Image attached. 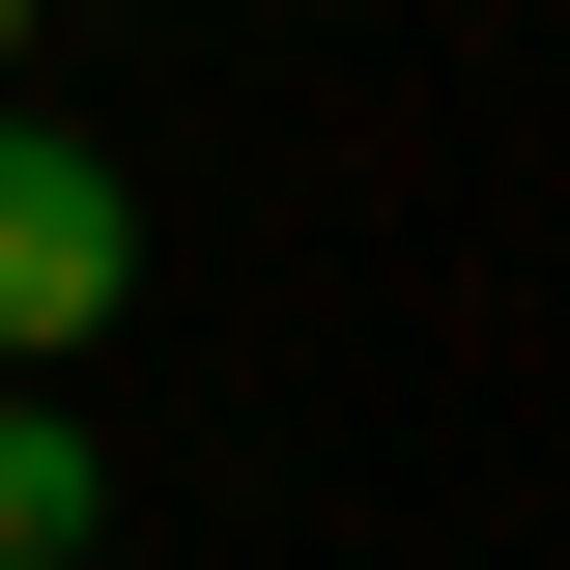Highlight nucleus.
<instances>
[{
	"mask_svg": "<svg viewBox=\"0 0 570 570\" xmlns=\"http://www.w3.org/2000/svg\"><path fill=\"white\" fill-rule=\"evenodd\" d=\"M0 58H29V0H0Z\"/></svg>",
	"mask_w": 570,
	"mask_h": 570,
	"instance_id": "3",
	"label": "nucleus"
},
{
	"mask_svg": "<svg viewBox=\"0 0 570 570\" xmlns=\"http://www.w3.org/2000/svg\"><path fill=\"white\" fill-rule=\"evenodd\" d=\"M115 285H142V200H115V142H86V115H0V371H58Z\"/></svg>",
	"mask_w": 570,
	"mask_h": 570,
	"instance_id": "1",
	"label": "nucleus"
},
{
	"mask_svg": "<svg viewBox=\"0 0 570 570\" xmlns=\"http://www.w3.org/2000/svg\"><path fill=\"white\" fill-rule=\"evenodd\" d=\"M0 570H86V428L0 400Z\"/></svg>",
	"mask_w": 570,
	"mask_h": 570,
	"instance_id": "2",
	"label": "nucleus"
}]
</instances>
